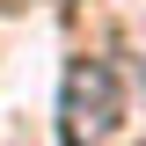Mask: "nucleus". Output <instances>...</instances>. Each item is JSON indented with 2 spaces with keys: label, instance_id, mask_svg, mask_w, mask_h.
I'll list each match as a JSON object with an SVG mask.
<instances>
[{
  "label": "nucleus",
  "instance_id": "nucleus-1",
  "mask_svg": "<svg viewBox=\"0 0 146 146\" xmlns=\"http://www.w3.org/2000/svg\"><path fill=\"white\" fill-rule=\"evenodd\" d=\"M124 124V88L110 58H73L58 80V139L66 146H102L110 131Z\"/></svg>",
  "mask_w": 146,
  "mask_h": 146
}]
</instances>
